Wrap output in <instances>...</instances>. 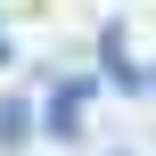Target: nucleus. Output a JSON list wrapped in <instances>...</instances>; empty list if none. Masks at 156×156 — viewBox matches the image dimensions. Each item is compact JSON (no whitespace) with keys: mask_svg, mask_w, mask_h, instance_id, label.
Masks as SVG:
<instances>
[{"mask_svg":"<svg viewBox=\"0 0 156 156\" xmlns=\"http://www.w3.org/2000/svg\"><path fill=\"white\" fill-rule=\"evenodd\" d=\"M0 66H8V33H0Z\"/></svg>","mask_w":156,"mask_h":156,"instance_id":"nucleus-3","label":"nucleus"},{"mask_svg":"<svg viewBox=\"0 0 156 156\" xmlns=\"http://www.w3.org/2000/svg\"><path fill=\"white\" fill-rule=\"evenodd\" d=\"M33 140V107L25 99H0V148H25Z\"/></svg>","mask_w":156,"mask_h":156,"instance_id":"nucleus-2","label":"nucleus"},{"mask_svg":"<svg viewBox=\"0 0 156 156\" xmlns=\"http://www.w3.org/2000/svg\"><path fill=\"white\" fill-rule=\"evenodd\" d=\"M82 107H90V82H66V90H49V107H41L49 140H82Z\"/></svg>","mask_w":156,"mask_h":156,"instance_id":"nucleus-1","label":"nucleus"}]
</instances>
